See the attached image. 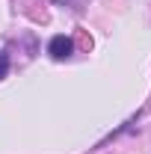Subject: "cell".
Returning <instances> with one entry per match:
<instances>
[{
	"instance_id": "obj_3",
	"label": "cell",
	"mask_w": 151,
	"mask_h": 154,
	"mask_svg": "<svg viewBox=\"0 0 151 154\" xmlns=\"http://www.w3.org/2000/svg\"><path fill=\"white\" fill-rule=\"evenodd\" d=\"M54 3H74V0H54Z\"/></svg>"
},
{
	"instance_id": "obj_2",
	"label": "cell",
	"mask_w": 151,
	"mask_h": 154,
	"mask_svg": "<svg viewBox=\"0 0 151 154\" xmlns=\"http://www.w3.org/2000/svg\"><path fill=\"white\" fill-rule=\"evenodd\" d=\"M6 74H9V57H6V54L0 51V80H3Z\"/></svg>"
},
{
	"instance_id": "obj_1",
	"label": "cell",
	"mask_w": 151,
	"mask_h": 154,
	"mask_svg": "<svg viewBox=\"0 0 151 154\" xmlns=\"http://www.w3.org/2000/svg\"><path fill=\"white\" fill-rule=\"evenodd\" d=\"M48 54L54 59H68L71 54H74V42L68 36H54L51 38V45H48Z\"/></svg>"
}]
</instances>
